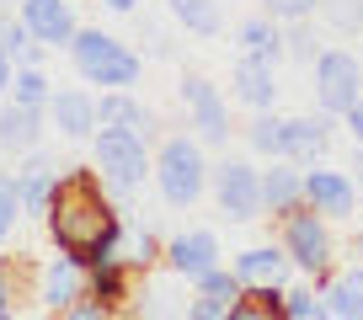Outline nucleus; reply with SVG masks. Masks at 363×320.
<instances>
[{
  "label": "nucleus",
  "mask_w": 363,
  "mask_h": 320,
  "mask_svg": "<svg viewBox=\"0 0 363 320\" xmlns=\"http://www.w3.org/2000/svg\"><path fill=\"white\" fill-rule=\"evenodd\" d=\"M166 267L187 283H203L219 267V235L214 229H182V235L166 240Z\"/></svg>",
  "instance_id": "obj_9"
},
{
  "label": "nucleus",
  "mask_w": 363,
  "mask_h": 320,
  "mask_svg": "<svg viewBox=\"0 0 363 320\" xmlns=\"http://www.w3.org/2000/svg\"><path fill=\"white\" fill-rule=\"evenodd\" d=\"M326 144H331V113H320V118H289V144H284L289 160H310V166H315V160L326 155Z\"/></svg>",
  "instance_id": "obj_18"
},
{
  "label": "nucleus",
  "mask_w": 363,
  "mask_h": 320,
  "mask_svg": "<svg viewBox=\"0 0 363 320\" xmlns=\"http://www.w3.org/2000/svg\"><path fill=\"white\" fill-rule=\"evenodd\" d=\"M11 102H22V107H48L54 102V86H48V75L38 64H16V80H11Z\"/></svg>",
  "instance_id": "obj_25"
},
{
  "label": "nucleus",
  "mask_w": 363,
  "mask_h": 320,
  "mask_svg": "<svg viewBox=\"0 0 363 320\" xmlns=\"http://www.w3.org/2000/svg\"><path fill=\"white\" fill-rule=\"evenodd\" d=\"M246 139H251V149H257V155H284V144H289V118L257 113V123L246 128Z\"/></svg>",
  "instance_id": "obj_26"
},
{
  "label": "nucleus",
  "mask_w": 363,
  "mask_h": 320,
  "mask_svg": "<svg viewBox=\"0 0 363 320\" xmlns=\"http://www.w3.org/2000/svg\"><path fill=\"white\" fill-rule=\"evenodd\" d=\"M208 160H203V139H166L155 155V187L171 208H193L208 193Z\"/></svg>",
  "instance_id": "obj_2"
},
{
  "label": "nucleus",
  "mask_w": 363,
  "mask_h": 320,
  "mask_svg": "<svg viewBox=\"0 0 363 320\" xmlns=\"http://www.w3.org/2000/svg\"><path fill=\"white\" fill-rule=\"evenodd\" d=\"M272 315H284V283H246V294L230 309V320H272Z\"/></svg>",
  "instance_id": "obj_23"
},
{
  "label": "nucleus",
  "mask_w": 363,
  "mask_h": 320,
  "mask_svg": "<svg viewBox=\"0 0 363 320\" xmlns=\"http://www.w3.org/2000/svg\"><path fill=\"white\" fill-rule=\"evenodd\" d=\"M208 187H214L219 208H225L235 224H246V219H257L262 208H267V203H262V171L246 166V160H225V166H214Z\"/></svg>",
  "instance_id": "obj_7"
},
{
  "label": "nucleus",
  "mask_w": 363,
  "mask_h": 320,
  "mask_svg": "<svg viewBox=\"0 0 363 320\" xmlns=\"http://www.w3.org/2000/svg\"><path fill=\"white\" fill-rule=\"evenodd\" d=\"M22 219V193H16V176H0V240L16 229Z\"/></svg>",
  "instance_id": "obj_31"
},
{
  "label": "nucleus",
  "mask_w": 363,
  "mask_h": 320,
  "mask_svg": "<svg viewBox=\"0 0 363 320\" xmlns=\"http://www.w3.org/2000/svg\"><path fill=\"white\" fill-rule=\"evenodd\" d=\"M123 262H96L91 267V294L102 299V304H118L123 299V273H118Z\"/></svg>",
  "instance_id": "obj_29"
},
{
  "label": "nucleus",
  "mask_w": 363,
  "mask_h": 320,
  "mask_svg": "<svg viewBox=\"0 0 363 320\" xmlns=\"http://www.w3.org/2000/svg\"><path fill=\"white\" fill-rule=\"evenodd\" d=\"M198 294H208V299H219V304L235 309V299L246 294V283H240V273H219V267H214V273L198 283Z\"/></svg>",
  "instance_id": "obj_30"
},
{
  "label": "nucleus",
  "mask_w": 363,
  "mask_h": 320,
  "mask_svg": "<svg viewBox=\"0 0 363 320\" xmlns=\"http://www.w3.org/2000/svg\"><path fill=\"white\" fill-rule=\"evenodd\" d=\"M102 171H65L59 176L54 208H48V229H54V246L69 256H80L86 267L96 262H123V219L107 203L102 193Z\"/></svg>",
  "instance_id": "obj_1"
},
{
  "label": "nucleus",
  "mask_w": 363,
  "mask_h": 320,
  "mask_svg": "<svg viewBox=\"0 0 363 320\" xmlns=\"http://www.w3.org/2000/svg\"><path fill=\"white\" fill-rule=\"evenodd\" d=\"M284 315L289 320H320L326 315V294H315V288H284Z\"/></svg>",
  "instance_id": "obj_28"
},
{
  "label": "nucleus",
  "mask_w": 363,
  "mask_h": 320,
  "mask_svg": "<svg viewBox=\"0 0 363 320\" xmlns=\"http://www.w3.org/2000/svg\"><path fill=\"white\" fill-rule=\"evenodd\" d=\"M262 203H267V214H278V219L305 203V171H299V160L272 155V171H262Z\"/></svg>",
  "instance_id": "obj_14"
},
{
  "label": "nucleus",
  "mask_w": 363,
  "mask_h": 320,
  "mask_svg": "<svg viewBox=\"0 0 363 320\" xmlns=\"http://www.w3.org/2000/svg\"><path fill=\"white\" fill-rule=\"evenodd\" d=\"M284 251L294 256L299 273L320 278L331 267V256H337V246H331V219L320 214V208L299 203L294 214H284Z\"/></svg>",
  "instance_id": "obj_5"
},
{
  "label": "nucleus",
  "mask_w": 363,
  "mask_h": 320,
  "mask_svg": "<svg viewBox=\"0 0 363 320\" xmlns=\"http://www.w3.org/2000/svg\"><path fill=\"white\" fill-rule=\"evenodd\" d=\"M96 118H102V123H113V128H134V134H145V139H150V128H155V118H150L145 107L128 96V86H123V91L113 86V91L96 102Z\"/></svg>",
  "instance_id": "obj_21"
},
{
  "label": "nucleus",
  "mask_w": 363,
  "mask_h": 320,
  "mask_svg": "<svg viewBox=\"0 0 363 320\" xmlns=\"http://www.w3.org/2000/svg\"><path fill=\"white\" fill-rule=\"evenodd\" d=\"M267 6V16H278V22H305V16L320 11V0H262Z\"/></svg>",
  "instance_id": "obj_32"
},
{
  "label": "nucleus",
  "mask_w": 363,
  "mask_h": 320,
  "mask_svg": "<svg viewBox=\"0 0 363 320\" xmlns=\"http://www.w3.org/2000/svg\"><path fill=\"white\" fill-rule=\"evenodd\" d=\"M289 267H294V256H289L284 246H251V251L235 256L240 283H284Z\"/></svg>",
  "instance_id": "obj_19"
},
{
  "label": "nucleus",
  "mask_w": 363,
  "mask_h": 320,
  "mask_svg": "<svg viewBox=\"0 0 363 320\" xmlns=\"http://www.w3.org/2000/svg\"><path fill=\"white\" fill-rule=\"evenodd\" d=\"M38 139H43V107H22V102L0 107V149L6 155H33Z\"/></svg>",
  "instance_id": "obj_16"
},
{
  "label": "nucleus",
  "mask_w": 363,
  "mask_h": 320,
  "mask_svg": "<svg viewBox=\"0 0 363 320\" xmlns=\"http://www.w3.org/2000/svg\"><path fill=\"white\" fill-rule=\"evenodd\" d=\"M230 91H235V102H246L251 113H267V107L278 102V75H272V59L240 54L235 69H230Z\"/></svg>",
  "instance_id": "obj_13"
},
{
  "label": "nucleus",
  "mask_w": 363,
  "mask_h": 320,
  "mask_svg": "<svg viewBox=\"0 0 363 320\" xmlns=\"http://www.w3.org/2000/svg\"><path fill=\"white\" fill-rule=\"evenodd\" d=\"M102 6H107V11H123V16H128V11L139 6V0H102Z\"/></svg>",
  "instance_id": "obj_38"
},
{
  "label": "nucleus",
  "mask_w": 363,
  "mask_h": 320,
  "mask_svg": "<svg viewBox=\"0 0 363 320\" xmlns=\"http://www.w3.org/2000/svg\"><path fill=\"white\" fill-rule=\"evenodd\" d=\"M11 315V273H6V267H0V320Z\"/></svg>",
  "instance_id": "obj_36"
},
{
  "label": "nucleus",
  "mask_w": 363,
  "mask_h": 320,
  "mask_svg": "<svg viewBox=\"0 0 363 320\" xmlns=\"http://www.w3.org/2000/svg\"><path fill=\"white\" fill-rule=\"evenodd\" d=\"M358 96H363V59L347 54V48L315 54V102H320V113L342 118Z\"/></svg>",
  "instance_id": "obj_6"
},
{
  "label": "nucleus",
  "mask_w": 363,
  "mask_h": 320,
  "mask_svg": "<svg viewBox=\"0 0 363 320\" xmlns=\"http://www.w3.org/2000/svg\"><path fill=\"white\" fill-rule=\"evenodd\" d=\"M0 48H6V54H11L16 64H33L43 43L33 38V27H27V22H0Z\"/></svg>",
  "instance_id": "obj_27"
},
{
  "label": "nucleus",
  "mask_w": 363,
  "mask_h": 320,
  "mask_svg": "<svg viewBox=\"0 0 363 320\" xmlns=\"http://www.w3.org/2000/svg\"><path fill=\"white\" fill-rule=\"evenodd\" d=\"M11 176H16V193H22V214L48 219V208H54V193H59V171L48 166L43 155H27Z\"/></svg>",
  "instance_id": "obj_15"
},
{
  "label": "nucleus",
  "mask_w": 363,
  "mask_h": 320,
  "mask_svg": "<svg viewBox=\"0 0 363 320\" xmlns=\"http://www.w3.org/2000/svg\"><path fill=\"white\" fill-rule=\"evenodd\" d=\"M96 171H102V182L113 187V193H134V187H145V176H150L145 134L102 123V128H96Z\"/></svg>",
  "instance_id": "obj_4"
},
{
  "label": "nucleus",
  "mask_w": 363,
  "mask_h": 320,
  "mask_svg": "<svg viewBox=\"0 0 363 320\" xmlns=\"http://www.w3.org/2000/svg\"><path fill=\"white\" fill-rule=\"evenodd\" d=\"M289 38L278 33V16H251V22H240V48H246V54H257V59H272V64H278V59L289 54Z\"/></svg>",
  "instance_id": "obj_22"
},
{
  "label": "nucleus",
  "mask_w": 363,
  "mask_h": 320,
  "mask_svg": "<svg viewBox=\"0 0 363 320\" xmlns=\"http://www.w3.org/2000/svg\"><path fill=\"white\" fill-rule=\"evenodd\" d=\"M22 22L33 27V38L43 48H69L75 43V6L69 0H22Z\"/></svg>",
  "instance_id": "obj_12"
},
{
  "label": "nucleus",
  "mask_w": 363,
  "mask_h": 320,
  "mask_svg": "<svg viewBox=\"0 0 363 320\" xmlns=\"http://www.w3.org/2000/svg\"><path fill=\"white\" fill-rule=\"evenodd\" d=\"M86 283H91V267L80 262V256L59 251L54 262L43 267V283H38V299H43L48 309H75V299L86 294Z\"/></svg>",
  "instance_id": "obj_11"
},
{
  "label": "nucleus",
  "mask_w": 363,
  "mask_h": 320,
  "mask_svg": "<svg viewBox=\"0 0 363 320\" xmlns=\"http://www.w3.org/2000/svg\"><path fill=\"white\" fill-rule=\"evenodd\" d=\"M187 315H198V320H230V304H219V299H193V304H187Z\"/></svg>",
  "instance_id": "obj_34"
},
{
  "label": "nucleus",
  "mask_w": 363,
  "mask_h": 320,
  "mask_svg": "<svg viewBox=\"0 0 363 320\" xmlns=\"http://www.w3.org/2000/svg\"><path fill=\"white\" fill-rule=\"evenodd\" d=\"M69 59H75L80 80L86 86H134L139 80V54L128 43H118L113 33H96V27H86V33H75V43H69Z\"/></svg>",
  "instance_id": "obj_3"
},
{
  "label": "nucleus",
  "mask_w": 363,
  "mask_h": 320,
  "mask_svg": "<svg viewBox=\"0 0 363 320\" xmlns=\"http://www.w3.org/2000/svg\"><path fill=\"white\" fill-rule=\"evenodd\" d=\"M289 54H294V59H305V64H315V38H310L299 22H294V33H289Z\"/></svg>",
  "instance_id": "obj_33"
},
{
  "label": "nucleus",
  "mask_w": 363,
  "mask_h": 320,
  "mask_svg": "<svg viewBox=\"0 0 363 320\" xmlns=\"http://www.w3.org/2000/svg\"><path fill=\"white\" fill-rule=\"evenodd\" d=\"M358 256H363V229H358Z\"/></svg>",
  "instance_id": "obj_40"
},
{
  "label": "nucleus",
  "mask_w": 363,
  "mask_h": 320,
  "mask_svg": "<svg viewBox=\"0 0 363 320\" xmlns=\"http://www.w3.org/2000/svg\"><path fill=\"white\" fill-rule=\"evenodd\" d=\"M11 64H16V59L0 48V91H11V80H16V69H11Z\"/></svg>",
  "instance_id": "obj_37"
},
{
  "label": "nucleus",
  "mask_w": 363,
  "mask_h": 320,
  "mask_svg": "<svg viewBox=\"0 0 363 320\" xmlns=\"http://www.w3.org/2000/svg\"><path fill=\"white\" fill-rule=\"evenodd\" d=\"M305 203L320 208L326 219H352V208H358V182H352L347 171L315 166V171H305Z\"/></svg>",
  "instance_id": "obj_10"
},
{
  "label": "nucleus",
  "mask_w": 363,
  "mask_h": 320,
  "mask_svg": "<svg viewBox=\"0 0 363 320\" xmlns=\"http://www.w3.org/2000/svg\"><path fill=\"white\" fill-rule=\"evenodd\" d=\"M0 11H6V0H0Z\"/></svg>",
  "instance_id": "obj_41"
},
{
  "label": "nucleus",
  "mask_w": 363,
  "mask_h": 320,
  "mask_svg": "<svg viewBox=\"0 0 363 320\" xmlns=\"http://www.w3.org/2000/svg\"><path fill=\"white\" fill-rule=\"evenodd\" d=\"M48 118H54V128L65 139H91L96 134V102H91L86 91H54V102H48Z\"/></svg>",
  "instance_id": "obj_17"
},
{
  "label": "nucleus",
  "mask_w": 363,
  "mask_h": 320,
  "mask_svg": "<svg viewBox=\"0 0 363 320\" xmlns=\"http://www.w3.org/2000/svg\"><path fill=\"white\" fill-rule=\"evenodd\" d=\"M358 203H363V155H358Z\"/></svg>",
  "instance_id": "obj_39"
},
{
  "label": "nucleus",
  "mask_w": 363,
  "mask_h": 320,
  "mask_svg": "<svg viewBox=\"0 0 363 320\" xmlns=\"http://www.w3.org/2000/svg\"><path fill=\"white\" fill-rule=\"evenodd\" d=\"M182 102H187V118H193V128H198L203 144H225L230 139V113H225V96H219L214 80L187 75L182 80Z\"/></svg>",
  "instance_id": "obj_8"
},
{
  "label": "nucleus",
  "mask_w": 363,
  "mask_h": 320,
  "mask_svg": "<svg viewBox=\"0 0 363 320\" xmlns=\"http://www.w3.org/2000/svg\"><path fill=\"white\" fill-rule=\"evenodd\" d=\"M166 6H171V16H177L193 38H219V27H225L219 0H166Z\"/></svg>",
  "instance_id": "obj_24"
},
{
  "label": "nucleus",
  "mask_w": 363,
  "mask_h": 320,
  "mask_svg": "<svg viewBox=\"0 0 363 320\" xmlns=\"http://www.w3.org/2000/svg\"><path fill=\"white\" fill-rule=\"evenodd\" d=\"M320 294H326V315H337V320H363V262L347 267V273H337Z\"/></svg>",
  "instance_id": "obj_20"
},
{
  "label": "nucleus",
  "mask_w": 363,
  "mask_h": 320,
  "mask_svg": "<svg viewBox=\"0 0 363 320\" xmlns=\"http://www.w3.org/2000/svg\"><path fill=\"white\" fill-rule=\"evenodd\" d=\"M342 123H347V134H352V144H363V96L342 113Z\"/></svg>",
  "instance_id": "obj_35"
}]
</instances>
